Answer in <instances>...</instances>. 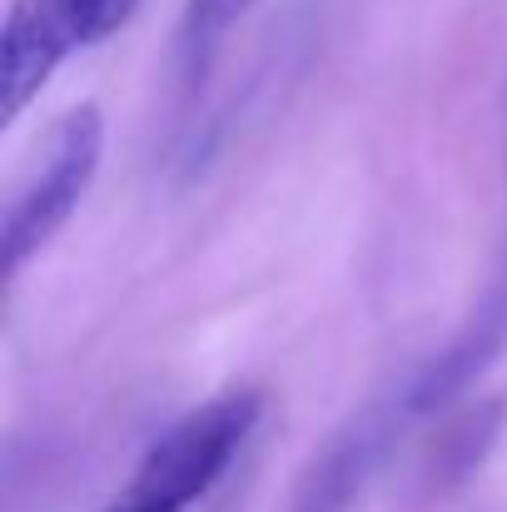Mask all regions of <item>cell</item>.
Listing matches in <instances>:
<instances>
[{"mask_svg":"<svg viewBox=\"0 0 507 512\" xmlns=\"http://www.w3.org/2000/svg\"><path fill=\"white\" fill-rule=\"evenodd\" d=\"M507 343V254L498 259L483 299L473 304V314L463 319V329L443 343L438 353H428L413 373H403L398 383H388L363 413H353L329 448L304 468L289 512H348L368 483L388 468L393 448L428 418L448 413L468 383H478L488 373V363L503 353Z\"/></svg>","mask_w":507,"mask_h":512,"instance_id":"obj_1","label":"cell"},{"mask_svg":"<svg viewBox=\"0 0 507 512\" xmlns=\"http://www.w3.org/2000/svg\"><path fill=\"white\" fill-rule=\"evenodd\" d=\"M264 413L259 388H229L209 403L174 418L165 433L140 453L125 488L105 503V512H189L204 503L219 478L239 463Z\"/></svg>","mask_w":507,"mask_h":512,"instance_id":"obj_2","label":"cell"},{"mask_svg":"<svg viewBox=\"0 0 507 512\" xmlns=\"http://www.w3.org/2000/svg\"><path fill=\"white\" fill-rule=\"evenodd\" d=\"M105 160V115L95 105H75L55 120L35 170L25 174L5 209V284H15L50 239L70 224L85 189L95 184Z\"/></svg>","mask_w":507,"mask_h":512,"instance_id":"obj_3","label":"cell"},{"mask_svg":"<svg viewBox=\"0 0 507 512\" xmlns=\"http://www.w3.org/2000/svg\"><path fill=\"white\" fill-rule=\"evenodd\" d=\"M85 50V30L75 15V0H15L0 35V125L10 130L40 90L55 80V70Z\"/></svg>","mask_w":507,"mask_h":512,"instance_id":"obj_4","label":"cell"},{"mask_svg":"<svg viewBox=\"0 0 507 512\" xmlns=\"http://www.w3.org/2000/svg\"><path fill=\"white\" fill-rule=\"evenodd\" d=\"M254 5H264V0H184V15H179V65H184L189 80H199V70L224 45V35Z\"/></svg>","mask_w":507,"mask_h":512,"instance_id":"obj_5","label":"cell"},{"mask_svg":"<svg viewBox=\"0 0 507 512\" xmlns=\"http://www.w3.org/2000/svg\"><path fill=\"white\" fill-rule=\"evenodd\" d=\"M135 10H140V0H75V15H80L85 45L110 40L120 25H130V15H135Z\"/></svg>","mask_w":507,"mask_h":512,"instance_id":"obj_6","label":"cell"}]
</instances>
